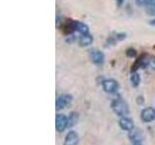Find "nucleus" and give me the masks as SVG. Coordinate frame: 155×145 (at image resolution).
Instances as JSON below:
<instances>
[{"instance_id": "obj_1", "label": "nucleus", "mask_w": 155, "mask_h": 145, "mask_svg": "<svg viewBox=\"0 0 155 145\" xmlns=\"http://www.w3.org/2000/svg\"><path fill=\"white\" fill-rule=\"evenodd\" d=\"M111 108L116 115L121 117H126L129 114V106L127 103L121 98L115 99L111 102Z\"/></svg>"}, {"instance_id": "obj_2", "label": "nucleus", "mask_w": 155, "mask_h": 145, "mask_svg": "<svg viewBox=\"0 0 155 145\" xmlns=\"http://www.w3.org/2000/svg\"><path fill=\"white\" fill-rule=\"evenodd\" d=\"M89 57L96 66H102L105 62V55L100 50L92 48L89 50Z\"/></svg>"}, {"instance_id": "obj_3", "label": "nucleus", "mask_w": 155, "mask_h": 145, "mask_svg": "<svg viewBox=\"0 0 155 145\" xmlns=\"http://www.w3.org/2000/svg\"><path fill=\"white\" fill-rule=\"evenodd\" d=\"M73 100V97L70 94H63L60 95L59 97H57L56 102H55V108L57 110H60L62 108H65L66 106L71 104V102Z\"/></svg>"}, {"instance_id": "obj_4", "label": "nucleus", "mask_w": 155, "mask_h": 145, "mask_svg": "<svg viewBox=\"0 0 155 145\" xmlns=\"http://www.w3.org/2000/svg\"><path fill=\"white\" fill-rule=\"evenodd\" d=\"M102 86H103V89L107 92V93H115L119 88L118 82L113 79L103 80V82H102Z\"/></svg>"}, {"instance_id": "obj_5", "label": "nucleus", "mask_w": 155, "mask_h": 145, "mask_svg": "<svg viewBox=\"0 0 155 145\" xmlns=\"http://www.w3.org/2000/svg\"><path fill=\"white\" fill-rule=\"evenodd\" d=\"M55 128L57 132H63L68 128V117L64 114H56L55 116Z\"/></svg>"}, {"instance_id": "obj_6", "label": "nucleus", "mask_w": 155, "mask_h": 145, "mask_svg": "<svg viewBox=\"0 0 155 145\" xmlns=\"http://www.w3.org/2000/svg\"><path fill=\"white\" fill-rule=\"evenodd\" d=\"M140 118L143 122H152L155 119V108H145L143 109L142 113H140Z\"/></svg>"}, {"instance_id": "obj_7", "label": "nucleus", "mask_w": 155, "mask_h": 145, "mask_svg": "<svg viewBox=\"0 0 155 145\" xmlns=\"http://www.w3.org/2000/svg\"><path fill=\"white\" fill-rule=\"evenodd\" d=\"M119 126L121 129L124 130H127V132H131V130H133L135 128L133 120L128 117H121L119 120Z\"/></svg>"}, {"instance_id": "obj_8", "label": "nucleus", "mask_w": 155, "mask_h": 145, "mask_svg": "<svg viewBox=\"0 0 155 145\" xmlns=\"http://www.w3.org/2000/svg\"><path fill=\"white\" fill-rule=\"evenodd\" d=\"M78 143H79V135L75 130H70L66 135L63 145H78Z\"/></svg>"}, {"instance_id": "obj_9", "label": "nucleus", "mask_w": 155, "mask_h": 145, "mask_svg": "<svg viewBox=\"0 0 155 145\" xmlns=\"http://www.w3.org/2000/svg\"><path fill=\"white\" fill-rule=\"evenodd\" d=\"M74 30L79 32L81 35H85V34H89V27L87 24L79 21H74Z\"/></svg>"}, {"instance_id": "obj_10", "label": "nucleus", "mask_w": 155, "mask_h": 145, "mask_svg": "<svg viewBox=\"0 0 155 145\" xmlns=\"http://www.w3.org/2000/svg\"><path fill=\"white\" fill-rule=\"evenodd\" d=\"M93 42V36L91 34H85V35H81L79 39V44L81 47H87L90 46Z\"/></svg>"}, {"instance_id": "obj_11", "label": "nucleus", "mask_w": 155, "mask_h": 145, "mask_svg": "<svg viewBox=\"0 0 155 145\" xmlns=\"http://www.w3.org/2000/svg\"><path fill=\"white\" fill-rule=\"evenodd\" d=\"M129 137H130V139L132 140L133 142H142L143 134L140 130H137L134 129L133 130H131L130 132Z\"/></svg>"}, {"instance_id": "obj_12", "label": "nucleus", "mask_w": 155, "mask_h": 145, "mask_svg": "<svg viewBox=\"0 0 155 145\" xmlns=\"http://www.w3.org/2000/svg\"><path fill=\"white\" fill-rule=\"evenodd\" d=\"M130 82L133 87H137L140 82V76L137 72H132L130 76Z\"/></svg>"}, {"instance_id": "obj_13", "label": "nucleus", "mask_w": 155, "mask_h": 145, "mask_svg": "<svg viewBox=\"0 0 155 145\" xmlns=\"http://www.w3.org/2000/svg\"><path fill=\"white\" fill-rule=\"evenodd\" d=\"M78 121H79V114L77 112H72L68 118V128H72L73 126H75Z\"/></svg>"}, {"instance_id": "obj_14", "label": "nucleus", "mask_w": 155, "mask_h": 145, "mask_svg": "<svg viewBox=\"0 0 155 145\" xmlns=\"http://www.w3.org/2000/svg\"><path fill=\"white\" fill-rule=\"evenodd\" d=\"M145 13L149 16H155V0H151L145 6Z\"/></svg>"}, {"instance_id": "obj_15", "label": "nucleus", "mask_w": 155, "mask_h": 145, "mask_svg": "<svg viewBox=\"0 0 155 145\" xmlns=\"http://www.w3.org/2000/svg\"><path fill=\"white\" fill-rule=\"evenodd\" d=\"M126 55L130 58H134L137 56V50H136L134 47H129L128 50H126Z\"/></svg>"}, {"instance_id": "obj_16", "label": "nucleus", "mask_w": 155, "mask_h": 145, "mask_svg": "<svg viewBox=\"0 0 155 145\" xmlns=\"http://www.w3.org/2000/svg\"><path fill=\"white\" fill-rule=\"evenodd\" d=\"M56 27L57 28H62V26H63V23H64V22H63L62 21V18L59 16V14H56Z\"/></svg>"}, {"instance_id": "obj_17", "label": "nucleus", "mask_w": 155, "mask_h": 145, "mask_svg": "<svg viewBox=\"0 0 155 145\" xmlns=\"http://www.w3.org/2000/svg\"><path fill=\"white\" fill-rule=\"evenodd\" d=\"M151 0H136V4L138 6H147Z\"/></svg>"}, {"instance_id": "obj_18", "label": "nucleus", "mask_w": 155, "mask_h": 145, "mask_svg": "<svg viewBox=\"0 0 155 145\" xmlns=\"http://www.w3.org/2000/svg\"><path fill=\"white\" fill-rule=\"evenodd\" d=\"M125 0H115V2H116V5H117V7H121L123 5Z\"/></svg>"}, {"instance_id": "obj_19", "label": "nucleus", "mask_w": 155, "mask_h": 145, "mask_svg": "<svg viewBox=\"0 0 155 145\" xmlns=\"http://www.w3.org/2000/svg\"><path fill=\"white\" fill-rule=\"evenodd\" d=\"M137 103H138L139 105H142V104L143 103V97H138Z\"/></svg>"}, {"instance_id": "obj_20", "label": "nucleus", "mask_w": 155, "mask_h": 145, "mask_svg": "<svg viewBox=\"0 0 155 145\" xmlns=\"http://www.w3.org/2000/svg\"><path fill=\"white\" fill-rule=\"evenodd\" d=\"M148 23H149V25H151V26L155 27V18H154V19H151V21H149Z\"/></svg>"}, {"instance_id": "obj_21", "label": "nucleus", "mask_w": 155, "mask_h": 145, "mask_svg": "<svg viewBox=\"0 0 155 145\" xmlns=\"http://www.w3.org/2000/svg\"><path fill=\"white\" fill-rule=\"evenodd\" d=\"M133 145H143L142 142H133Z\"/></svg>"}, {"instance_id": "obj_22", "label": "nucleus", "mask_w": 155, "mask_h": 145, "mask_svg": "<svg viewBox=\"0 0 155 145\" xmlns=\"http://www.w3.org/2000/svg\"><path fill=\"white\" fill-rule=\"evenodd\" d=\"M154 48H155V46H154Z\"/></svg>"}]
</instances>
